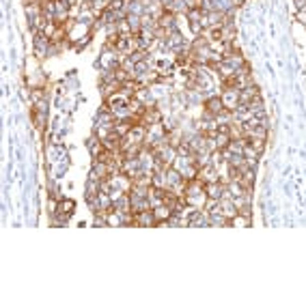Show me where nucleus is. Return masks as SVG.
<instances>
[{"instance_id":"obj_21","label":"nucleus","mask_w":306,"mask_h":284,"mask_svg":"<svg viewBox=\"0 0 306 284\" xmlns=\"http://www.w3.org/2000/svg\"><path fill=\"white\" fill-rule=\"evenodd\" d=\"M116 28H119V37H121V39L132 37V28H129V24H127V17H125V19H121V22L116 24Z\"/></svg>"},{"instance_id":"obj_13","label":"nucleus","mask_w":306,"mask_h":284,"mask_svg":"<svg viewBox=\"0 0 306 284\" xmlns=\"http://www.w3.org/2000/svg\"><path fill=\"white\" fill-rule=\"evenodd\" d=\"M112 209L116 211H132V198H129V194H121L119 198L112 200Z\"/></svg>"},{"instance_id":"obj_23","label":"nucleus","mask_w":306,"mask_h":284,"mask_svg":"<svg viewBox=\"0 0 306 284\" xmlns=\"http://www.w3.org/2000/svg\"><path fill=\"white\" fill-rule=\"evenodd\" d=\"M248 142H250V144L257 148V153H259V155H263V151H265V142H268V140H257V138H250Z\"/></svg>"},{"instance_id":"obj_24","label":"nucleus","mask_w":306,"mask_h":284,"mask_svg":"<svg viewBox=\"0 0 306 284\" xmlns=\"http://www.w3.org/2000/svg\"><path fill=\"white\" fill-rule=\"evenodd\" d=\"M296 19L306 28V9H304V11H298V13H296Z\"/></svg>"},{"instance_id":"obj_17","label":"nucleus","mask_w":306,"mask_h":284,"mask_svg":"<svg viewBox=\"0 0 306 284\" xmlns=\"http://www.w3.org/2000/svg\"><path fill=\"white\" fill-rule=\"evenodd\" d=\"M106 219H108V226H125V217H123V211H108L106 213Z\"/></svg>"},{"instance_id":"obj_6","label":"nucleus","mask_w":306,"mask_h":284,"mask_svg":"<svg viewBox=\"0 0 306 284\" xmlns=\"http://www.w3.org/2000/svg\"><path fill=\"white\" fill-rule=\"evenodd\" d=\"M190 226H197V228H205L209 224V211L207 209H192L190 213Z\"/></svg>"},{"instance_id":"obj_7","label":"nucleus","mask_w":306,"mask_h":284,"mask_svg":"<svg viewBox=\"0 0 306 284\" xmlns=\"http://www.w3.org/2000/svg\"><path fill=\"white\" fill-rule=\"evenodd\" d=\"M145 138H147V127L142 123H134V127L125 136V140L134 142V144H145Z\"/></svg>"},{"instance_id":"obj_10","label":"nucleus","mask_w":306,"mask_h":284,"mask_svg":"<svg viewBox=\"0 0 306 284\" xmlns=\"http://www.w3.org/2000/svg\"><path fill=\"white\" fill-rule=\"evenodd\" d=\"M199 179L203 183H213V181H220V172L213 164H207L203 168H199Z\"/></svg>"},{"instance_id":"obj_22","label":"nucleus","mask_w":306,"mask_h":284,"mask_svg":"<svg viewBox=\"0 0 306 284\" xmlns=\"http://www.w3.org/2000/svg\"><path fill=\"white\" fill-rule=\"evenodd\" d=\"M108 4H110V0H93V2H91V9H93L97 15H100L102 11L108 9Z\"/></svg>"},{"instance_id":"obj_19","label":"nucleus","mask_w":306,"mask_h":284,"mask_svg":"<svg viewBox=\"0 0 306 284\" xmlns=\"http://www.w3.org/2000/svg\"><path fill=\"white\" fill-rule=\"evenodd\" d=\"M231 226H235V228H248V226H252V217L237 213V215L231 219Z\"/></svg>"},{"instance_id":"obj_14","label":"nucleus","mask_w":306,"mask_h":284,"mask_svg":"<svg viewBox=\"0 0 306 284\" xmlns=\"http://www.w3.org/2000/svg\"><path fill=\"white\" fill-rule=\"evenodd\" d=\"M173 207L171 205H160V207H155V209H153V215H155V219H158V222H168V217H171L173 215Z\"/></svg>"},{"instance_id":"obj_8","label":"nucleus","mask_w":306,"mask_h":284,"mask_svg":"<svg viewBox=\"0 0 306 284\" xmlns=\"http://www.w3.org/2000/svg\"><path fill=\"white\" fill-rule=\"evenodd\" d=\"M203 108H205V112H209L213 116H218L220 112H224V103H222V99H220V95H209L205 99Z\"/></svg>"},{"instance_id":"obj_3","label":"nucleus","mask_w":306,"mask_h":284,"mask_svg":"<svg viewBox=\"0 0 306 284\" xmlns=\"http://www.w3.org/2000/svg\"><path fill=\"white\" fill-rule=\"evenodd\" d=\"M166 138V127L162 123H153V125L147 127V138H145V146L151 148L153 144H158Z\"/></svg>"},{"instance_id":"obj_2","label":"nucleus","mask_w":306,"mask_h":284,"mask_svg":"<svg viewBox=\"0 0 306 284\" xmlns=\"http://www.w3.org/2000/svg\"><path fill=\"white\" fill-rule=\"evenodd\" d=\"M220 99H222V103H224V110H229V112L237 110L239 108V88L224 86L222 90H220Z\"/></svg>"},{"instance_id":"obj_4","label":"nucleus","mask_w":306,"mask_h":284,"mask_svg":"<svg viewBox=\"0 0 306 284\" xmlns=\"http://www.w3.org/2000/svg\"><path fill=\"white\" fill-rule=\"evenodd\" d=\"M110 164L103 159H93V166H91V172H89V179H95V181H106L110 177Z\"/></svg>"},{"instance_id":"obj_25","label":"nucleus","mask_w":306,"mask_h":284,"mask_svg":"<svg viewBox=\"0 0 306 284\" xmlns=\"http://www.w3.org/2000/svg\"><path fill=\"white\" fill-rule=\"evenodd\" d=\"M296 4V11H304L306 9V0H294Z\"/></svg>"},{"instance_id":"obj_12","label":"nucleus","mask_w":306,"mask_h":284,"mask_svg":"<svg viewBox=\"0 0 306 284\" xmlns=\"http://www.w3.org/2000/svg\"><path fill=\"white\" fill-rule=\"evenodd\" d=\"M261 93H259V86L257 84H250V86H246V88H242L239 90V103L242 106H248V103L255 99V97H259Z\"/></svg>"},{"instance_id":"obj_9","label":"nucleus","mask_w":306,"mask_h":284,"mask_svg":"<svg viewBox=\"0 0 306 284\" xmlns=\"http://www.w3.org/2000/svg\"><path fill=\"white\" fill-rule=\"evenodd\" d=\"M125 174H129L132 179H136L138 174H142V164H140V157H127L123 161V168H121Z\"/></svg>"},{"instance_id":"obj_16","label":"nucleus","mask_w":306,"mask_h":284,"mask_svg":"<svg viewBox=\"0 0 306 284\" xmlns=\"http://www.w3.org/2000/svg\"><path fill=\"white\" fill-rule=\"evenodd\" d=\"M129 198H132V211L134 213L151 209V203H149V198H142V196H129Z\"/></svg>"},{"instance_id":"obj_11","label":"nucleus","mask_w":306,"mask_h":284,"mask_svg":"<svg viewBox=\"0 0 306 284\" xmlns=\"http://www.w3.org/2000/svg\"><path fill=\"white\" fill-rule=\"evenodd\" d=\"M205 192H207V196H209V198L220 200V198L224 196V192H226V183H224V181H213V183H205Z\"/></svg>"},{"instance_id":"obj_20","label":"nucleus","mask_w":306,"mask_h":284,"mask_svg":"<svg viewBox=\"0 0 306 284\" xmlns=\"http://www.w3.org/2000/svg\"><path fill=\"white\" fill-rule=\"evenodd\" d=\"M127 24L132 28V35H138L142 30V15H127Z\"/></svg>"},{"instance_id":"obj_18","label":"nucleus","mask_w":306,"mask_h":284,"mask_svg":"<svg viewBox=\"0 0 306 284\" xmlns=\"http://www.w3.org/2000/svg\"><path fill=\"white\" fill-rule=\"evenodd\" d=\"M226 190H229V194H231L233 198H235V196H242V194H246V187H244L242 183H239L237 179H231L229 183H226Z\"/></svg>"},{"instance_id":"obj_5","label":"nucleus","mask_w":306,"mask_h":284,"mask_svg":"<svg viewBox=\"0 0 306 284\" xmlns=\"http://www.w3.org/2000/svg\"><path fill=\"white\" fill-rule=\"evenodd\" d=\"M158 224V219L153 215V209H147V211H138L134 213V226H142V228H151V226Z\"/></svg>"},{"instance_id":"obj_15","label":"nucleus","mask_w":306,"mask_h":284,"mask_svg":"<svg viewBox=\"0 0 306 284\" xmlns=\"http://www.w3.org/2000/svg\"><path fill=\"white\" fill-rule=\"evenodd\" d=\"M231 140H233L231 134H229V132H220V129H218V134L213 136V142H216V148H218V151H224V148L229 146Z\"/></svg>"},{"instance_id":"obj_1","label":"nucleus","mask_w":306,"mask_h":284,"mask_svg":"<svg viewBox=\"0 0 306 284\" xmlns=\"http://www.w3.org/2000/svg\"><path fill=\"white\" fill-rule=\"evenodd\" d=\"M121 52L112 48V45H103V50L100 52V61H97V65H100V69H116L121 65Z\"/></svg>"}]
</instances>
